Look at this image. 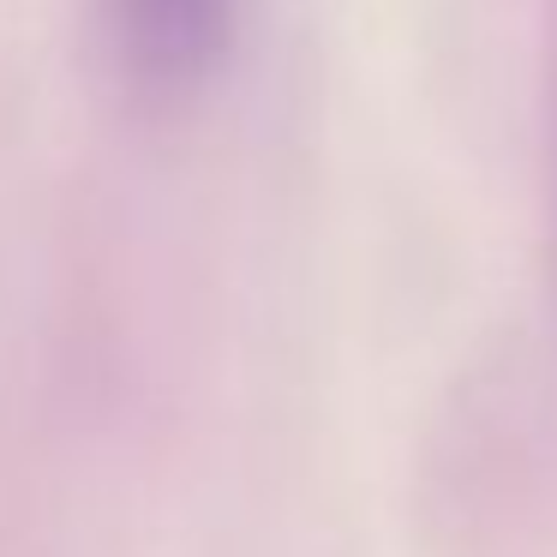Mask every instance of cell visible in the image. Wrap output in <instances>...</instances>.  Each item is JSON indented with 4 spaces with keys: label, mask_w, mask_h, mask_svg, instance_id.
<instances>
[{
    "label": "cell",
    "mask_w": 557,
    "mask_h": 557,
    "mask_svg": "<svg viewBox=\"0 0 557 557\" xmlns=\"http://www.w3.org/2000/svg\"><path fill=\"white\" fill-rule=\"evenodd\" d=\"M121 66L150 97H193L234 49L240 0H102Z\"/></svg>",
    "instance_id": "cell-1"
}]
</instances>
